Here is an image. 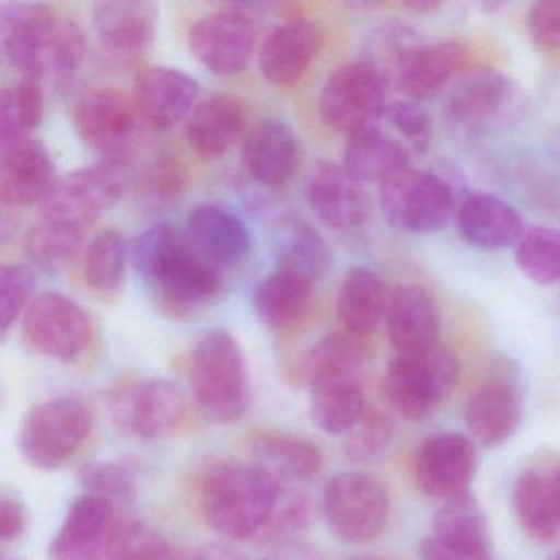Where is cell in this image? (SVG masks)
<instances>
[{"instance_id": "1", "label": "cell", "mask_w": 560, "mask_h": 560, "mask_svg": "<svg viewBox=\"0 0 560 560\" xmlns=\"http://www.w3.org/2000/svg\"><path fill=\"white\" fill-rule=\"evenodd\" d=\"M0 48L24 78L70 80L86 58V34L50 5L14 2L0 9Z\"/></svg>"}, {"instance_id": "2", "label": "cell", "mask_w": 560, "mask_h": 560, "mask_svg": "<svg viewBox=\"0 0 560 560\" xmlns=\"http://www.w3.org/2000/svg\"><path fill=\"white\" fill-rule=\"evenodd\" d=\"M290 487L257 462H218L202 475L199 504L208 526L225 539L261 540Z\"/></svg>"}, {"instance_id": "3", "label": "cell", "mask_w": 560, "mask_h": 560, "mask_svg": "<svg viewBox=\"0 0 560 560\" xmlns=\"http://www.w3.org/2000/svg\"><path fill=\"white\" fill-rule=\"evenodd\" d=\"M137 273L179 311L211 303L221 291V271L202 260L185 232L168 222L143 231L129 244Z\"/></svg>"}, {"instance_id": "4", "label": "cell", "mask_w": 560, "mask_h": 560, "mask_svg": "<svg viewBox=\"0 0 560 560\" xmlns=\"http://www.w3.org/2000/svg\"><path fill=\"white\" fill-rule=\"evenodd\" d=\"M192 398L206 418L235 422L250 405L247 362L237 340L228 330L206 334L189 360Z\"/></svg>"}, {"instance_id": "5", "label": "cell", "mask_w": 560, "mask_h": 560, "mask_svg": "<svg viewBox=\"0 0 560 560\" xmlns=\"http://www.w3.org/2000/svg\"><path fill=\"white\" fill-rule=\"evenodd\" d=\"M93 424V411L81 396H55L27 412L19 447L28 464L42 470H54L83 447Z\"/></svg>"}, {"instance_id": "6", "label": "cell", "mask_w": 560, "mask_h": 560, "mask_svg": "<svg viewBox=\"0 0 560 560\" xmlns=\"http://www.w3.org/2000/svg\"><path fill=\"white\" fill-rule=\"evenodd\" d=\"M114 424L143 441L175 438L191 425L192 408L178 385L162 378L133 380L113 389Z\"/></svg>"}, {"instance_id": "7", "label": "cell", "mask_w": 560, "mask_h": 560, "mask_svg": "<svg viewBox=\"0 0 560 560\" xmlns=\"http://www.w3.org/2000/svg\"><path fill=\"white\" fill-rule=\"evenodd\" d=\"M458 362L444 347L398 353L386 366L383 389L389 406L408 421H424L451 393Z\"/></svg>"}, {"instance_id": "8", "label": "cell", "mask_w": 560, "mask_h": 560, "mask_svg": "<svg viewBox=\"0 0 560 560\" xmlns=\"http://www.w3.org/2000/svg\"><path fill=\"white\" fill-rule=\"evenodd\" d=\"M323 511L327 526L343 542H373L388 524V490L366 471H340L324 488Z\"/></svg>"}, {"instance_id": "9", "label": "cell", "mask_w": 560, "mask_h": 560, "mask_svg": "<svg viewBox=\"0 0 560 560\" xmlns=\"http://www.w3.org/2000/svg\"><path fill=\"white\" fill-rule=\"evenodd\" d=\"M380 202L389 224L415 234H432L451 222L455 192L435 173L409 166L380 185Z\"/></svg>"}, {"instance_id": "10", "label": "cell", "mask_w": 560, "mask_h": 560, "mask_svg": "<svg viewBox=\"0 0 560 560\" xmlns=\"http://www.w3.org/2000/svg\"><path fill=\"white\" fill-rule=\"evenodd\" d=\"M388 88L385 78L365 60L340 65L320 90V117L327 126L347 136L376 126L389 104Z\"/></svg>"}, {"instance_id": "11", "label": "cell", "mask_w": 560, "mask_h": 560, "mask_svg": "<svg viewBox=\"0 0 560 560\" xmlns=\"http://www.w3.org/2000/svg\"><path fill=\"white\" fill-rule=\"evenodd\" d=\"M22 334L28 346L58 362L80 359L93 339L86 311L65 294L47 291L34 298L22 317Z\"/></svg>"}, {"instance_id": "12", "label": "cell", "mask_w": 560, "mask_h": 560, "mask_svg": "<svg viewBox=\"0 0 560 560\" xmlns=\"http://www.w3.org/2000/svg\"><path fill=\"white\" fill-rule=\"evenodd\" d=\"M140 120L133 100L110 88L86 91L74 106L81 139L114 165L122 166L139 140Z\"/></svg>"}, {"instance_id": "13", "label": "cell", "mask_w": 560, "mask_h": 560, "mask_svg": "<svg viewBox=\"0 0 560 560\" xmlns=\"http://www.w3.org/2000/svg\"><path fill=\"white\" fill-rule=\"evenodd\" d=\"M188 44L206 70L221 77L241 73L257 45V25L250 5H229L209 12L192 24Z\"/></svg>"}, {"instance_id": "14", "label": "cell", "mask_w": 560, "mask_h": 560, "mask_svg": "<svg viewBox=\"0 0 560 560\" xmlns=\"http://www.w3.org/2000/svg\"><path fill=\"white\" fill-rule=\"evenodd\" d=\"M523 96L513 80L493 70H477L460 78L445 101L447 119L464 132H491L513 120Z\"/></svg>"}, {"instance_id": "15", "label": "cell", "mask_w": 560, "mask_h": 560, "mask_svg": "<svg viewBox=\"0 0 560 560\" xmlns=\"http://www.w3.org/2000/svg\"><path fill=\"white\" fill-rule=\"evenodd\" d=\"M126 186L122 166L114 163L77 170L57 179L47 198L40 202L42 218L88 229L122 198Z\"/></svg>"}, {"instance_id": "16", "label": "cell", "mask_w": 560, "mask_h": 560, "mask_svg": "<svg viewBox=\"0 0 560 560\" xmlns=\"http://www.w3.org/2000/svg\"><path fill=\"white\" fill-rule=\"evenodd\" d=\"M477 471V447L467 435L442 432L422 442L416 455V481L422 493L451 500L465 493Z\"/></svg>"}, {"instance_id": "17", "label": "cell", "mask_w": 560, "mask_h": 560, "mask_svg": "<svg viewBox=\"0 0 560 560\" xmlns=\"http://www.w3.org/2000/svg\"><path fill=\"white\" fill-rule=\"evenodd\" d=\"M47 147L32 136H0V196L12 208L38 205L54 188Z\"/></svg>"}, {"instance_id": "18", "label": "cell", "mask_w": 560, "mask_h": 560, "mask_svg": "<svg viewBox=\"0 0 560 560\" xmlns=\"http://www.w3.org/2000/svg\"><path fill=\"white\" fill-rule=\"evenodd\" d=\"M120 517L116 504L84 493L78 498L50 544L51 560H104Z\"/></svg>"}, {"instance_id": "19", "label": "cell", "mask_w": 560, "mask_h": 560, "mask_svg": "<svg viewBox=\"0 0 560 560\" xmlns=\"http://www.w3.org/2000/svg\"><path fill=\"white\" fill-rule=\"evenodd\" d=\"M311 211L332 231L360 228L370 214V196L342 165L319 163L306 185Z\"/></svg>"}, {"instance_id": "20", "label": "cell", "mask_w": 560, "mask_h": 560, "mask_svg": "<svg viewBox=\"0 0 560 560\" xmlns=\"http://www.w3.org/2000/svg\"><path fill=\"white\" fill-rule=\"evenodd\" d=\"M323 44L314 22L291 19L268 32L258 51V67L267 83L290 88L300 83Z\"/></svg>"}, {"instance_id": "21", "label": "cell", "mask_w": 560, "mask_h": 560, "mask_svg": "<svg viewBox=\"0 0 560 560\" xmlns=\"http://www.w3.org/2000/svg\"><path fill=\"white\" fill-rule=\"evenodd\" d=\"M185 234L196 254L219 271L237 267L252 248L245 222L231 209L212 202L192 209Z\"/></svg>"}, {"instance_id": "22", "label": "cell", "mask_w": 560, "mask_h": 560, "mask_svg": "<svg viewBox=\"0 0 560 560\" xmlns=\"http://www.w3.org/2000/svg\"><path fill=\"white\" fill-rule=\"evenodd\" d=\"M199 86L192 77L175 68L143 71L136 81L133 103L147 126L170 130L188 120L198 106Z\"/></svg>"}, {"instance_id": "23", "label": "cell", "mask_w": 560, "mask_h": 560, "mask_svg": "<svg viewBox=\"0 0 560 560\" xmlns=\"http://www.w3.org/2000/svg\"><path fill=\"white\" fill-rule=\"evenodd\" d=\"M245 172L267 188H283L300 170V143L283 120H267L255 127L244 142Z\"/></svg>"}, {"instance_id": "24", "label": "cell", "mask_w": 560, "mask_h": 560, "mask_svg": "<svg viewBox=\"0 0 560 560\" xmlns=\"http://www.w3.org/2000/svg\"><path fill=\"white\" fill-rule=\"evenodd\" d=\"M467 60V47L460 42H419L399 65L392 86L398 88L411 100H431L460 73Z\"/></svg>"}, {"instance_id": "25", "label": "cell", "mask_w": 560, "mask_h": 560, "mask_svg": "<svg viewBox=\"0 0 560 560\" xmlns=\"http://www.w3.org/2000/svg\"><path fill=\"white\" fill-rule=\"evenodd\" d=\"M386 336L398 353L424 352L438 347L441 316L431 294L419 287H401L386 307Z\"/></svg>"}, {"instance_id": "26", "label": "cell", "mask_w": 560, "mask_h": 560, "mask_svg": "<svg viewBox=\"0 0 560 560\" xmlns=\"http://www.w3.org/2000/svg\"><path fill=\"white\" fill-rule=\"evenodd\" d=\"M159 9L143 0L101 2L94 9V28L101 44L120 57H133L152 47Z\"/></svg>"}, {"instance_id": "27", "label": "cell", "mask_w": 560, "mask_h": 560, "mask_svg": "<svg viewBox=\"0 0 560 560\" xmlns=\"http://www.w3.org/2000/svg\"><path fill=\"white\" fill-rule=\"evenodd\" d=\"M247 130V110L237 97L214 94L186 120V139L199 155L218 159L231 152Z\"/></svg>"}, {"instance_id": "28", "label": "cell", "mask_w": 560, "mask_h": 560, "mask_svg": "<svg viewBox=\"0 0 560 560\" xmlns=\"http://www.w3.org/2000/svg\"><path fill=\"white\" fill-rule=\"evenodd\" d=\"M464 416L470 434L480 444L493 447L516 434L523 402L513 385L494 380L478 386L468 396Z\"/></svg>"}, {"instance_id": "29", "label": "cell", "mask_w": 560, "mask_h": 560, "mask_svg": "<svg viewBox=\"0 0 560 560\" xmlns=\"http://www.w3.org/2000/svg\"><path fill=\"white\" fill-rule=\"evenodd\" d=\"M457 222L465 241L483 250L513 247L524 235L520 212L488 192L465 198L457 211Z\"/></svg>"}, {"instance_id": "30", "label": "cell", "mask_w": 560, "mask_h": 560, "mask_svg": "<svg viewBox=\"0 0 560 560\" xmlns=\"http://www.w3.org/2000/svg\"><path fill=\"white\" fill-rule=\"evenodd\" d=\"M250 448L258 465L288 485L310 481L324 465L320 448L293 432L258 431L252 435Z\"/></svg>"}, {"instance_id": "31", "label": "cell", "mask_w": 560, "mask_h": 560, "mask_svg": "<svg viewBox=\"0 0 560 560\" xmlns=\"http://www.w3.org/2000/svg\"><path fill=\"white\" fill-rule=\"evenodd\" d=\"M369 362V350L362 337L350 332H332L314 343L298 365L301 378L310 385L362 382L363 369Z\"/></svg>"}, {"instance_id": "32", "label": "cell", "mask_w": 560, "mask_h": 560, "mask_svg": "<svg viewBox=\"0 0 560 560\" xmlns=\"http://www.w3.org/2000/svg\"><path fill=\"white\" fill-rule=\"evenodd\" d=\"M343 168L360 183L382 185L396 173L409 168V153L398 140L378 126L363 127L347 136Z\"/></svg>"}, {"instance_id": "33", "label": "cell", "mask_w": 560, "mask_h": 560, "mask_svg": "<svg viewBox=\"0 0 560 560\" xmlns=\"http://www.w3.org/2000/svg\"><path fill=\"white\" fill-rule=\"evenodd\" d=\"M277 270L303 277L316 283L326 277L332 264L329 245L319 232L300 218H283L275 228Z\"/></svg>"}, {"instance_id": "34", "label": "cell", "mask_w": 560, "mask_h": 560, "mask_svg": "<svg viewBox=\"0 0 560 560\" xmlns=\"http://www.w3.org/2000/svg\"><path fill=\"white\" fill-rule=\"evenodd\" d=\"M252 303L271 329H293L310 313L313 283L290 271L275 270L255 287Z\"/></svg>"}, {"instance_id": "35", "label": "cell", "mask_w": 560, "mask_h": 560, "mask_svg": "<svg viewBox=\"0 0 560 560\" xmlns=\"http://www.w3.org/2000/svg\"><path fill=\"white\" fill-rule=\"evenodd\" d=\"M385 284L366 268H352L340 284L337 314L347 332L366 337L378 329L386 316Z\"/></svg>"}, {"instance_id": "36", "label": "cell", "mask_w": 560, "mask_h": 560, "mask_svg": "<svg viewBox=\"0 0 560 560\" xmlns=\"http://www.w3.org/2000/svg\"><path fill=\"white\" fill-rule=\"evenodd\" d=\"M517 520L537 542H553L560 533V511L549 474L527 470L517 477L513 490Z\"/></svg>"}, {"instance_id": "37", "label": "cell", "mask_w": 560, "mask_h": 560, "mask_svg": "<svg viewBox=\"0 0 560 560\" xmlns=\"http://www.w3.org/2000/svg\"><path fill=\"white\" fill-rule=\"evenodd\" d=\"M366 409L362 382L330 383L311 388V418L330 435H346L355 428Z\"/></svg>"}, {"instance_id": "38", "label": "cell", "mask_w": 560, "mask_h": 560, "mask_svg": "<svg viewBox=\"0 0 560 560\" xmlns=\"http://www.w3.org/2000/svg\"><path fill=\"white\" fill-rule=\"evenodd\" d=\"M431 536L455 546L491 550L487 516L470 491L444 501V506L435 513Z\"/></svg>"}, {"instance_id": "39", "label": "cell", "mask_w": 560, "mask_h": 560, "mask_svg": "<svg viewBox=\"0 0 560 560\" xmlns=\"http://www.w3.org/2000/svg\"><path fill=\"white\" fill-rule=\"evenodd\" d=\"M86 231L80 225L42 218L28 231L25 254L34 267L54 273L77 258L83 247Z\"/></svg>"}, {"instance_id": "40", "label": "cell", "mask_w": 560, "mask_h": 560, "mask_svg": "<svg viewBox=\"0 0 560 560\" xmlns=\"http://www.w3.org/2000/svg\"><path fill=\"white\" fill-rule=\"evenodd\" d=\"M104 560H201V553L186 552L147 524L120 517Z\"/></svg>"}, {"instance_id": "41", "label": "cell", "mask_w": 560, "mask_h": 560, "mask_svg": "<svg viewBox=\"0 0 560 560\" xmlns=\"http://www.w3.org/2000/svg\"><path fill=\"white\" fill-rule=\"evenodd\" d=\"M129 244L116 229H103L94 235L84 255V280L97 293L119 290L126 277Z\"/></svg>"}, {"instance_id": "42", "label": "cell", "mask_w": 560, "mask_h": 560, "mask_svg": "<svg viewBox=\"0 0 560 560\" xmlns=\"http://www.w3.org/2000/svg\"><path fill=\"white\" fill-rule=\"evenodd\" d=\"M517 267L534 283L553 284L560 281V231L536 228L524 232L517 242Z\"/></svg>"}, {"instance_id": "43", "label": "cell", "mask_w": 560, "mask_h": 560, "mask_svg": "<svg viewBox=\"0 0 560 560\" xmlns=\"http://www.w3.org/2000/svg\"><path fill=\"white\" fill-rule=\"evenodd\" d=\"M45 97L42 83L22 78L8 88L0 103V136H32L44 119Z\"/></svg>"}, {"instance_id": "44", "label": "cell", "mask_w": 560, "mask_h": 560, "mask_svg": "<svg viewBox=\"0 0 560 560\" xmlns=\"http://www.w3.org/2000/svg\"><path fill=\"white\" fill-rule=\"evenodd\" d=\"M418 44V35L408 25L389 22L370 35L366 40L365 61L385 78L388 86H392L399 65L408 51Z\"/></svg>"}, {"instance_id": "45", "label": "cell", "mask_w": 560, "mask_h": 560, "mask_svg": "<svg viewBox=\"0 0 560 560\" xmlns=\"http://www.w3.org/2000/svg\"><path fill=\"white\" fill-rule=\"evenodd\" d=\"M78 480L86 493L104 500L129 501L137 493V475L120 462H90L78 471Z\"/></svg>"}, {"instance_id": "46", "label": "cell", "mask_w": 560, "mask_h": 560, "mask_svg": "<svg viewBox=\"0 0 560 560\" xmlns=\"http://www.w3.org/2000/svg\"><path fill=\"white\" fill-rule=\"evenodd\" d=\"M395 424L386 412L366 409L352 431L347 432L343 452L352 462H370L380 457L392 444Z\"/></svg>"}, {"instance_id": "47", "label": "cell", "mask_w": 560, "mask_h": 560, "mask_svg": "<svg viewBox=\"0 0 560 560\" xmlns=\"http://www.w3.org/2000/svg\"><path fill=\"white\" fill-rule=\"evenodd\" d=\"M37 275L28 265H4L0 270V327L8 332L32 304Z\"/></svg>"}, {"instance_id": "48", "label": "cell", "mask_w": 560, "mask_h": 560, "mask_svg": "<svg viewBox=\"0 0 560 560\" xmlns=\"http://www.w3.org/2000/svg\"><path fill=\"white\" fill-rule=\"evenodd\" d=\"M186 188V170L175 156H160L140 179L142 198L150 205L165 206L179 199Z\"/></svg>"}, {"instance_id": "49", "label": "cell", "mask_w": 560, "mask_h": 560, "mask_svg": "<svg viewBox=\"0 0 560 560\" xmlns=\"http://www.w3.org/2000/svg\"><path fill=\"white\" fill-rule=\"evenodd\" d=\"M389 124L408 140L418 153L428 152L432 140V124L428 113L406 101H395L386 107Z\"/></svg>"}, {"instance_id": "50", "label": "cell", "mask_w": 560, "mask_h": 560, "mask_svg": "<svg viewBox=\"0 0 560 560\" xmlns=\"http://www.w3.org/2000/svg\"><path fill=\"white\" fill-rule=\"evenodd\" d=\"M527 31L537 47L547 51L559 50L560 0H544L534 4L527 15Z\"/></svg>"}, {"instance_id": "51", "label": "cell", "mask_w": 560, "mask_h": 560, "mask_svg": "<svg viewBox=\"0 0 560 560\" xmlns=\"http://www.w3.org/2000/svg\"><path fill=\"white\" fill-rule=\"evenodd\" d=\"M422 560H494L493 550H478L471 547L442 542L428 536L421 546Z\"/></svg>"}, {"instance_id": "52", "label": "cell", "mask_w": 560, "mask_h": 560, "mask_svg": "<svg viewBox=\"0 0 560 560\" xmlns=\"http://www.w3.org/2000/svg\"><path fill=\"white\" fill-rule=\"evenodd\" d=\"M27 527V511L15 494L2 493L0 500V536L4 542H15L24 536Z\"/></svg>"}, {"instance_id": "53", "label": "cell", "mask_w": 560, "mask_h": 560, "mask_svg": "<svg viewBox=\"0 0 560 560\" xmlns=\"http://www.w3.org/2000/svg\"><path fill=\"white\" fill-rule=\"evenodd\" d=\"M261 560H324L317 550L307 546H298V544H284V546L275 547L267 557Z\"/></svg>"}, {"instance_id": "54", "label": "cell", "mask_w": 560, "mask_h": 560, "mask_svg": "<svg viewBox=\"0 0 560 560\" xmlns=\"http://www.w3.org/2000/svg\"><path fill=\"white\" fill-rule=\"evenodd\" d=\"M406 5H408L411 11L432 12L441 4H439V2H434V0H411V2H408Z\"/></svg>"}, {"instance_id": "55", "label": "cell", "mask_w": 560, "mask_h": 560, "mask_svg": "<svg viewBox=\"0 0 560 560\" xmlns=\"http://www.w3.org/2000/svg\"><path fill=\"white\" fill-rule=\"evenodd\" d=\"M550 483H552L553 497H556L557 506L560 511V465H557L552 471H549Z\"/></svg>"}, {"instance_id": "56", "label": "cell", "mask_w": 560, "mask_h": 560, "mask_svg": "<svg viewBox=\"0 0 560 560\" xmlns=\"http://www.w3.org/2000/svg\"><path fill=\"white\" fill-rule=\"evenodd\" d=\"M350 560H382V559H378V557H373V556H359V557H353V559H350Z\"/></svg>"}, {"instance_id": "57", "label": "cell", "mask_w": 560, "mask_h": 560, "mask_svg": "<svg viewBox=\"0 0 560 560\" xmlns=\"http://www.w3.org/2000/svg\"><path fill=\"white\" fill-rule=\"evenodd\" d=\"M2 560H22V559H19V557H4V559Z\"/></svg>"}, {"instance_id": "58", "label": "cell", "mask_w": 560, "mask_h": 560, "mask_svg": "<svg viewBox=\"0 0 560 560\" xmlns=\"http://www.w3.org/2000/svg\"><path fill=\"white\" fill-rule=\"evenodd\" d=\"M549 560H560V553H556V556L550 557Z\"/></svg>"}, {"instance_id": "59", "label": "cell", "mask_w": 560, "mask_h": 560, "mask_svg": "<svg viewBox=\"0 0 560 560\" xmlns=\"http://www.w3.org/2000/svg\"><path fill=\"white\" fill-rule=\"evenodd\" d=\"M557 149H559V150H560V143H559V145H557Z\"/></svg>"}]
</instances>
